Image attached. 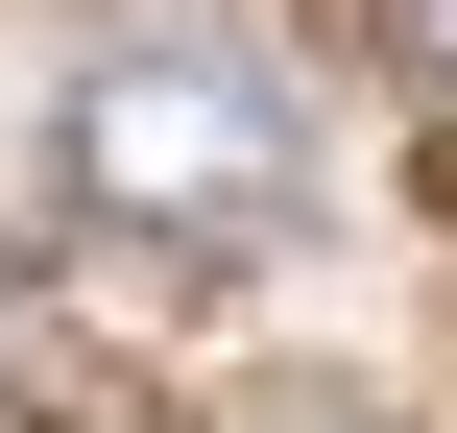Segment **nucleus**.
I'll list each match as a JSON object with an SVG mask.
<instances>
[{
  "label": "nucleus",
  "instance_id": "nucleus-1",
  "mask_svg": "<svg viewBox=\"0 0 457 433\" xmlns=\"http://www.w3.org/2000/svg\"><path fill=\"white\" fill-rule=\"evenodd\" d=\"M48 193L96 241H265L289 217V72L241 24H120L48 96Z\"/></svg>",
  "mask_w": 457,
  "mask_h": 433
},
{
  "label": "nucleus",
  "instance_id": "nucleus-2",
  "mask_svg": "<svg viewBox=\"0 0 457 433\" xmlns=\"http://www.w3.org/2000/svg\"><path fill=\"white\" fill-rule=\"evenodd\" d=\"M386 48H410V72H434V96H457V0H386Z\"/></svg>",
  "mask_w": 457,
  "mask_h": 433
}]
</instances>
